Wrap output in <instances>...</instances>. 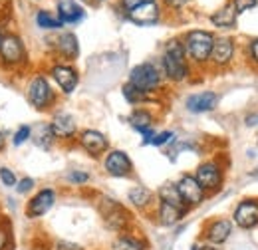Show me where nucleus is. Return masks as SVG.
Segmentation results:
<instances>
[{"mask_svg": "<svg viewBox=\"0 0 258 250\" xmlns=\"http://www.w3.org/2000/svg\"><path fill=\"white\" fill-rule=\"evenodd\" d=\"M159 64H161L165 82L175 84V86L185 84L193 74V66L187 58V52H185L181 38H171L165 42Z\"/></svg>", "mask_w": 258, "mask_h": 250, "instance_id": "nucleus-1", "label": "nucleus"}, {"mask_svg": "<svg viewBox=\"0 0 258 250\" xmlns=\"http://www.w3.org/2000/svg\"><path fill=\"white\" fill-rule=\"evenodd\" d=\"M30 66V52L22 34L8 28L0 38V72L20 74Z\"/></svg>", "mask_w": 258, "mask_h": 250, "instance_id": "nucleus-2", "label": "nucleus"}, {"mask_svg": "<svg viewBox=\"0 0 258 250\" xmlns=\"http://www.w3.org/2000/svg\"><path fill=\"white\" fill-rule=\"evenodd\" d=\"M24 95L28 105L40 113L54 111V107L58 105V92L46 72H34L28 78L24 86Z\"/></svg>", "mask_w": 258, "mask_h": 250, "instance_id": "nucleus-3", "label": "nucleus"}, {"mask_svg": "<svg viewBox=\"0 0 258 250\" xmlns=\"http://www.w3.org/2000/svg\"><path fill=\"white\" fill-rule=\"evenodd\" d=\"M181 40H183L187 58H189L193 68L209 66L211 52H213V46H215V40H217V36L213 32L203 30V28H193V30L185 32L181 36Z\"/></svg>", "mask_w": 258, "mask_h": 250, "instance_id": "nucleus-4", "label": "nucleus"}, {"mask_svg": "<svg viewBox=\"0 0 258 250\" xmlns=\"http://www.w3.org/2000/svg\"><path fill=\"white\" fill-rule=\"evenodd\" d=\"M97 211L99 217L103 220V224L113 230V232H129V228L133 226V215L125 205H121L119 201L111 199V197H101L97 203Z\"/></svg>", "mask_w": 258, "mask_h": 250, "instance_id": "nucleus-5", "label": "nucleus"}, {"mask_svg": "<svg viewBox=\"0 0 258 250\" xmlns=\"http://www.w3.org/2000/svg\"><path fill=\"white\" fill-rule=\"evenodd\" d=\"M129 84L139 88L145 94L155 95L165 84L161 64L159 62H141L129 70Z\"/></svg>", "mask_w": 258, "mask_h": 250, "instance_id": "nucleus-6", "label": "nucleus"}, {"mask_svg": "<svg viewBox=\"0 0 258 250\" xmlns=\"http://www.w3.org/2000/svg\"><path fill=\"white\" fill-rule=\"evenodd\" d=\"M48 78L54 82L58 92L62 95H72L80 86V72L70 62H52L48 66Z\"/></svg>", "mask_w": 258, "mask_h": 250, "instance_id": "nucleus-7", "label": "nucleus"}, {"mask_svg": "<svg viewBox=\"0 0 258 250\" xmlns=\"http://www.w3.org/2000/svg\"><path fill=\"white\" fill-rule=\"evenodd\" d=\"M195 179L199 181V185L205 189L207 195L211 193H217L219 189L223 187V181H225V169L219 161L215 159H209V161H203L197 165L195 169Z\"/></svg>", "mask_w": 258, "mask_h": 250, "instance_id": "nucleus-8", "label": "nucleus"}, {"mask_svg": "<svg viewBox=\"0 0 258 250\" xmlns=\"http://www.w3.org/2000/svg\"><path fill=\"white\" fill-rule=\"evenodd\" d=\"M56 201H58V191L54 187L38 189L36 193H32V197L28 199V203H26V207H24L26 219L38 220V219H42V217H46V215L54 209Z\"/></svg>", "mask_w": 258, "mask_h": 250, "instance_id": "nucleus-9", "label": "nucleus"}, {"mask_svg": "<svg viewBox=\"0 0 258 250\" xmlns=\"http://www.w3.org/2000/svg\"><path fill=\"white\" fill-rule=\"evenodd\" d=\"M161 18H163V6L159 0L139 4V6H135V8H131V10L125 12V20H129L131 24H135L139 28L155 26V24L161 22Z\"/></svg>", "mask_w": 258, "mask_h": 250, "instance_id": "nucleus-10", "label": "nucleus"}, {"mask_svg": "<svg viewBox=\"0 0 258 250\" xmlns=\"http://www.w3.org/2000/svg\"><path fill=\"white\" fill-rule=\"evenodd\" d=\"M52 52L58 58V62L74 64L80 56V40L76 32L62 30L52 38Z\"/></svg>", "mask_w": 258, "mask_h": 250, "instance_id": "nucleus-11", "label": "nucleus"}, {"mask_svg": "<svg viewBox=\"0 0 258 250\" xmlns=\"http://www.w3.org/2000/svg\"><path fill=\"white\" fill-rule=\"evenodd\" d=\"M103 171L109 177L127 179V177L133 175L135 165H133L131 157L127 155V151H123V149H109L103 155Z\"/></svg>", "mask_w": 258, "mask_h": 250, "instance_id": "nucleus-12", "label": "nucleus"}, {"mask_svg": "<svg viewBox=\"0 0 258 250\" xmlns=\"http://www.w3.org/2000/svg\"><path fill=\"white\" fill-rule=\"evenodd\" d=\"M50 127L56 135V141H62V143H70V141H76L78 139V121L76 117L66 111V109H54L52 111V117H50Z\"/></svg>", "mask_w": 258, "mask_h": 250, "instance_id": "nucleus-13", "label": "nucleus"}, {"mask_svg": "<svg viewBox=\"0 0 258 250\" xmlns=\"http://www.w3.org/2000/svg\"><path fill=\"white\" fill-rule=\"evenodd\" d=\"M78 145L92 157V159H101L109 151V139L105 133L97 129H84L78 133Z\"/></svg>", "mask_w": 258, "mask_h": 250, "instance_id": "nucleus-14", "label": "nucleus"}, {"mask_svg": "<svg viewBox=\"0 0 258 250\" xmlns=\"http://www.w3.org/2000/svg\"><path fill=\"white\" fill-rule=\"evenodd\" d=\"M175 187H177L181 199H183V203H185V207H187L189 211L195 209V207H199V205H203L205 199H207L205 189L199 185V181L195 179V175H191V173L181 175V177L177 179Z\"/></svg>", "mask_w": 258, "mask_h": 250, "instance_id": "nucleus-15", "label": "nucleus"}, {"mask_svg": "<svg viewBox=\"0 0 258 250\" xmlns=\"http://www.w3.org/2000/svg\"><path fill=\"white\" fill-rule=\"evenodd\" d=\"M234 54H236V42H234V38H230V36H217L215 46H213V52H211L209 66L211 68H217V70H223V68L232 64Z\"/></svg>", "mask_w": 258, "mask_h": 250, "instance_id": "nucleus-16", "label": "nucleus"}, {"mask_svg": "<svg viewBox=\"0 0 258 250\" xmlns=\"http://www.w3.org/2000/svg\"><path fill=\"white\" fill-rule=\"evenodd\" d=\"M232 234V220L228 219H213L209 220L203 228V238L205 242L213 244V246H221Z\"/></svg>", "mask_w": 258, "mask_h": 250, "instance_id": "nucleus-17", "label": "nucleus"}, {"mask_svg": "<svg viewBox=\"0 0 258 250\" xmlns=\"http://www.w3.org/2000/svg\"><path fill=\"white\" fill-rule=\"evenodd\" d=\"M217 105H219V94L217 92H211V90L191 94L187 95V99H185V109L189 113H195V115L215 111Z\"/></svg>", "mask_w": 258, "mask_h": 250, "instance_id": "nucleus-18", "label": "nucleus"}, {"mask_svg": "<svg viewBox=\"0 0 258 250\" xmlns=\"http://www.w3.org/2000/svg\"><path fill=\"white\" fill-rule=\"evenodd\" d=\"M234 224L242 230H250V228H256L258 226V201L252 199H244L236 205L234 209Z\"/></svg>", "mask_w": 258, "mask_h": 250, "instance_id": "nucleus-19", "label": "nucleus"}, {"mask_svg": "<svg viewBox=\"0 0 258 250\" xmlns=\"http://www.w3.org/2000/svg\"><path fill=\"white\" fill-rule=\"evenodd\" d=\"M56 16L64 26L80 24L86 18V8L78 0H56Z\"/></svg>", "mask_w": 258, "mask_h": 250, "instance_id": "nucleus-20", "label": "nucleus"}, {"mask_svg": "<svg viewBox=\"0 0 258 250\" xmlns=\"http://www.w3.org/2000/svg\"><path fill=\"white\" fill-rule=\"evenodd\" d=\"M189 213V209L185 207H177L173 203H167V201H159L155 203V219L161 226H175L179 224L183 217Z\"/></svg>", "mask_w": 258, "mask_h": 250, "instance_id": "nucleus-21", "label": "nucleus"}, {"mask_svg": "<svg viewBox=\"0 0 258 250\" xmlns=\"http://www.w3.org/2000/svg\"><path fill=\"white\" fill-rule=\"evenodd\" d=\"M155 199H157V195L151 189L143 187V185H135L127 191L129 205L139 209V211H147V209L155 207Z\"/></svg>", "mask_w": 258, "mask_h": 250, "instance_id": "nucleus-22", "label": "nucleus"}, {"mask_svg": "<svg viewBox=\"0 0 258 250\" xmlns=\"http://www.w3.org/2000/svg\"><path fill=\"white\" fill-rule=\"evenodd\" d=\"M30 141H32L38 149H42V151H52L54 145L58 143L56 141V135H54V131H52V127H50L48 121H40V123L34 125L32 139Z\"/></svg>", "mask_w": 258, "mask_h": 250, "instance_id": "nucleus-23", "label": "nucleus"}, {"mask_svg": "<svg viewBox=\"0 0 258 250\" xmlns=\"http://www.w3.org/2000/svg\"><path fill=\"white\" fill-rule=\"evenodd\" d=\"M236 18H238V14L234 12V6L230 4V0L226 2L225 6H221L219 10H215V12L209 16L211 24H213L215 28H219V30H232V28L236 26Z\"/></svg>", "mask_w": 258, "mask_h": 250, "instance_id": "nucleus-24", "label": "nucleus"}, {"mask_svg": "<svg viewBox=\"0 0 258 250\" xmlns=\"http://www.w3.org/2000/svg\"><path fill=\"white\" fill-rule=\"evenodd\" d=\"M109 250H149V244L143 236H137L133 232H119L111 240Z\"/></svg>", "mask_w": 258, "mask_h": 250, "instance_id": "nucleus-25", "label": "nucleus"}, {"mask_svg": "<svg viewBox=\"0 0 258 250\" xmlns=\"http://www.w3.org/2000/svg\"><path fill=\"white\" fill-rule=\"evenodd\" d=\"M34 24L44 32H62L64 24L62 20L56 16V12L48 10V8H38L34 10Z\"/></svg>", "mask_w": 258, "mask_h": 250, "instance_id": "nucleus-26", "label": "nucleus"}, {"mask_svg": "<svg viewBox=\"0 0 258 250\" xmlns=\"http://www.w3.org/2000/svg\"><path fill=\"white\" fill-rule=\"evenodd\" d=\"M121 95H123V99L127 101L129 105H135V107H141V105L153 101V97H155V95L141 92L139 88H135V86L129 84V82H125V84L121 86Z\"/></svg>", "mask_w": 258, "mask_h": 250, "instance_id": "nucleus-27", "label": "nucleus"}, {"mask_svg": "<svg viewBox=\"0 0 258 250\" xmlns=\"http://www.w3.org/2000/svg\"><path fill=\"white\" fill-rule=\"evenodd\" d=\"M66 181H68L70 185L82 187V185H88V183L92 181V175H90L88 171H82V169H72V171H68Z\"/></svg>", "mask_w": 258, "mask_h": 250, "instance_id": "nucleus-28", "label": "nucleus"}, {"mask_svg": "<svg viewBox=\"0 0 258 250\" xmlns=\"http://www.w3.org/2000/svg\"><path fill=\"white\" fill-rule=\"evenodd\" d=\"M32 139V125H20L16 131H14V135H12V145L14 147H22L24 143H28Z\"/></svg>", "mask_w": 258, "mask_h": 250, "instance_id": "nucleus-29", "label": "nucleus"}, {"mask_svg": "<svg viewBox=\"0 0 258 250\" xmlns=\"http://www.w3.org/2000/svg\"><path fill=\"white\" fill-rule=\"evenodd\" d=\"M0 250H12V226L6 219L0 222Z\"/></svg>", "mask_w": 258, "mask_h": 250, "instance_id": "nucleus-30", "label": "nucleus"}, {"mask_svg": "<svg viewBox=\"0 0 258 250\" xmlns=\"http://www.w3.org/2000/svg\"><path fill=\"white\" fill-rule=\"evenodd\" d=\"M175 139H177L175 131L165 129V131H159V133L153 135V139L149 141V145H151V147H165V145H171Z\"/></svg>", "mask_w": 258, "mask_h": 250, "instance_id": "nucleus-31", "label": "nucleus"}, {"mask_svg": "<svg viewBox=\"0 0 258 250\" xmlns=\"http://www.w3.org/2000/svg\"><path fill=\"white\" fill-rule=\"evenodd\" d=\"M16 183H18V177H16L14 169L2 165V167H0V185H2L4 189H14L16 187Z\"/></svg>", "mask_w": 258, "mask_h": 250, "instance_id": "nucleus-32", "label": "nucleus"}, {"mask_svg": "<svg viewBox=\"0 0 258 250\" xmlns=\"http://www.w3.org/2000/svg\"><path fill=\"white\" fill-rule=\"evenodd\" d=\"M34 189H36V179L34 177H22V179H18V183H16V187H14V191L22 197V195H30V193H34Z\"/></svg>", "mask_w": 258, "mask_h": 250, "instance_id": "nucleus-33", "label": "nucleus"}, {"mask_svg": "<svg viewBox=\"0 0 258 250\" xmlns=\"http://www.w3.org/2000/svg\"><path fill=\"white\" fill-rule=\"evenodd\" d=\"M230 4L234 6V12L240 16V14L248 12V10H252L258 4V0H230Z\"/></svg>", "mask_w": 258, "mask_h": 250, "instance_id": "nucleus-34", "label": "nucleus"}, {"mask_svg": "<svg viewBox=\"0 0 258 250\" xmlns=\"http://www.w3.org/2000/svg\"><path fill=\"white\" fill-rule=\"evenodd\" d=\"M161 2L163 8H167L171 12H181V10H185L191 4V0H161Z\"/></svg>", "mask_w": 258, "mask_h": 250, "instance_id": "nucleus-35", "label": "nucleus"}, {"mask_svg": "<svg viewBox=\"0 0 258 250\" xmlns=\"http://www.w3.org/2000/svg\"><path fill=\"white\" fill-rule=\"evenodd\" d=\"M145 2H155V0H117L119 8H121L123 12H127V10L135 8V6H139V4H145Z\"/></svg>", "mask_w": 258, "mask_h": 250, "instance_id": "nucleus-36", "label": "nucleus"}, {"mask_svg": "<svg viewBox=\"0 0 258 250\" xmlns=\"http://www.w3.org/2000/svg\"><path fill=\"white\" fill-rule=\"evenodd\" d=\"M54 250H84V246H80L76 242H70V240H58Z\"/></svg>", "mask_w": 258, "mask_h": 250, "instance_id": "nucleus-37", "label": "nucleus"}, {"mask_svg": "<svg viewBox=\"0 0 258 250\" xmlns=\"http://www.w3.org/2000/svg\"><path fill=\"white\" fill-rule=\"evenodd\" d=\"M248 58L258 66V38L248 42Z\"/></svg>", "mask_w": 258, "mask_h": 250, "instance_id": "nucleus-38", "label": "nucleus"}, {"mask_svg": "<svg viewBox=\"0 0 258 250\" xmlns=\"http://www.w3.org/2000/svg\"><path fill=\"white\" fill-rule=\"evenodd\" d=\"M244 123L248 125V127H256L258 125V113H248V115L244 117Z\"/></svg>", "mask_w": 258, "mask_h": 250, "instance_id": "nucleus-39", "label": "nucleus"}, {"mask_svg": "<svg viewBox=\"0 0 258 250\" xmlns=\"http://www.w3.org/2000/svg\"><path fill=\"white\" fill-rule=\"evenodd\" d=\"M191 250H219V248L213 246V244H209V242H197V244H193Z\"/></svg>", "mask_w": 258, "mask_h": 250, "instance_id": "nucleus-40", "label": "nucleus"}, {"mask_svg": "<svg viewBox=\"0 0 258 250\" xmlns=\"http://www.w3.org/2000/svg\"><path fill=\"white\" fill-rule=\"evenodd\" d=\"M6 149V133L0 129V153Z\"/></svg>", "mask_w": 258, "mask_h": 250, "instance_id": "nucleus-41", "label": "nucleus"}, {"mask_svg": "<svg viewBox=\"0 0 258 250\" xmlns=\"http://www.w3.org/2000/svg\"><path fill=\"white\" fill-rule=\"evenodd\" d=\"M8 30V28H6V26H4V24H2V22H0V38H2V34H4V32Z\"/></svg>", "mask_w": 258, "mask_h": 250, "instance_id": "nucleus-42", "label": "nucleus"}, {"mask_svg": "<svg viewBox=\"0 0 258 250\" xmlns=\"http://www.w3.org/2000/svg\"><path fill=\"white\" fill-rule=\"evenodd\" d=\"M4 6H6V2H4V0H0V12H2V8H4Z\"/></svg>", "mask_w": 258, "mask_h": 250, "instance_id": "nucleus-43", "label": "nucleus"}, {"mask_svg": "<svg viewBox=\"0 0 258 250\" xmlns=\"http://www.w3.org/2000/svg\"><path fill=\"white\" fill-rule=\"evenodd\" d=\"M2 220H4V215H2V211H0V222H2Z\"/></svg>", "mask_w": 258, "mask_h": 250, "instance_id": "nucleus-44", "label": "nucleus"}, {"mask_svg": "<svg viewBox=\"0 0 258 250\" xmlns=\"http://www.w3.org/2000/svg\"><path fill=\"white\" fill-rule=\"evenodd\" d=\"M94 2H97V4H99V2H107V0H94Z\"/></svg>", "mask_w": 258, "mask_h": 250, "instance_id": "nucleus-45", "label": "nucleus"}, {"mask_svg": "<svg viewBox=\"0 0 258 250\" xmlns=\"http://www.w3.org/2000/svg\"><path fill=\"white\" fill-rule=\"evenodd\" d=\"M32 2H38V0H32Z\"/></svg>", "mask_w": 258, "mask_h": 250, "instance_id": "nucleus-46", "label": "nucleus"}]
</instances>
